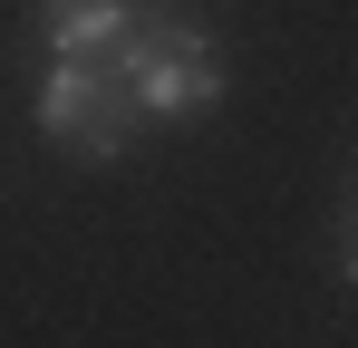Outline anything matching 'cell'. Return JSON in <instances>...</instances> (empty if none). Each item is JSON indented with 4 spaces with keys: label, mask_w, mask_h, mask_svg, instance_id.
<instances>
[{
    "label": "cell",
    "mask_w": 358,
    "mask_h": 348,
    "mask_svg": "<svg viewBox=\"0 0 358 348\" xmlns=\"http://www.w3.org/2000/svg\"><path fill=\"white\" fill-rule=\"evenodd\" d=\"M349 184H358V174H349Z\"/></svg>",
    "instance_id": "6"
},
{
    "label": "cell",
    "mask_w": 358,
    "mask_h": 348,
    "mask_svg": "<svg viewBox=\"0 0 358 348\" xmlns=\"http://www.w3.org/2000/svg\"><path fill=\"white\" fill-rule=\"evenodd\" d=\"M107 68L126 78V97L145 126H184V116H213L233 97V49H223V29H203L184 0H145V20L126 29Z\"/></svg>",
    "instance_id": "1"
},
{
    "label": "cell",
    "mask_w": 358,
    "mask_h": 348,
    "mask_svg": "<svg viewBox=\"0 0 358 348\" xmlns=\"http://www.w3.org/2000/svg\"><path fill=\"white\" fill-rule=\"evenodd\" d=\"M29 136L68 165H126L145 145V116L107 58H39L29 78Z\"/></svg>",
    "instance_id": "2"
},
{
    "label": "cell",
    "mask_w": 358,
    "mask_h": 348,
    "mask_svg": "<svg viewBox=\"0 0 358 348\" xmlns=\"http://www.w3.org/2000/svg\"><path fill=\"white\" fill-rule=\"evenodd\" d=\"M329 261H339V281L358 290V184L339 194V252H329Z\"/></svg>",
    "instance_id": "4"
},
{
    "label": "cell",
    "mask_w": 358,
    "mask_h": 348,
    "mask_svg": "<svg viewBox=\"0 0 358 348\" xmlns=\"http://www.w3.org/2000/svg\"><path fill=\"white\" fill-rule=\"evenodd\" d=\"M68 10H78V0H29V10H20V39H39V29H49V20H68Z\"/></svg>",
    "instance_id": "5"
},
{
    "label": "cell",
    "mask_w": 358,
    "mask_h": 348,
    "mask_svg": "<svg viewBox=\"0 0 358 348\" xmlns=\"http://www.w3.org/2000/svg\"><path fill=\"white\" fill-rule=\"evenodd\" d=\"M136 20H145V0H78L68 20H49V29L29 39V49H39V58H107Z\"/></svg>",
    "instance_id": "3"
}]
</instances>
